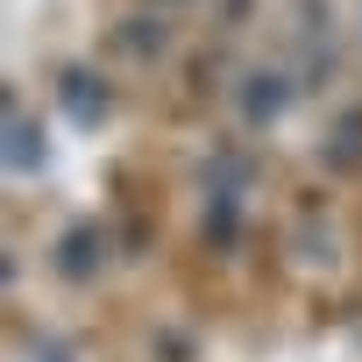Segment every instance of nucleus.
<instances>
[{"mask_svg":"<svg viewBox=\"0 0 362 362\" xmlns=\"http://www.w3.org/2000/svg\"><path fill=\"white\" fill-rule=\"evenodd\" d=\"M235 107H242V121H249V128H277V121L291 114V78H284V71H263V64H256V71L242 78Z\"/></svg>","mask_w":362,"mask_h":362,"instance_id":"2","label":"nucleus"},{"mask_svg":"<svg viewBox=\"0 0 362 362\" xmlns=\"http://www.w3.org/2000/svg\"><path fill=\"white\" fill-rule=\"evenodd\" d=\"M57 100L71 107V121H78V128H93V121L107 114V93L93 100V71H64V86H57Z\"/></svg>","mask_w":362,"mask_h":362,"instance_id":"3","label":"nucleus"},{"mask_svg":"<svg viewBox=\"0 0 362 362\" xmlns=\"http://www.w3.org/2000/svg\"><path fill=\"white\" fill-rule=\"evenodd\" d=\"M355 8H362V0H355Z\"/></svg>","mask_w":362,"mask_h":362,"instance_id":"4","label":"nucleus"},{"mask_svg":"<svg viewBox=\"0 0 362 362\" xmlns=\"http://www.w3.org/2000/svg\"><path fill=\"white\" fill-rule=\"evenodd\" d=\"M43 170H50V135L22 100H8V177H43Z\"/></svg>","mask_w":362,"mask_h":362,"instance_id":"1","label":"nucleus"}]
</instances>
